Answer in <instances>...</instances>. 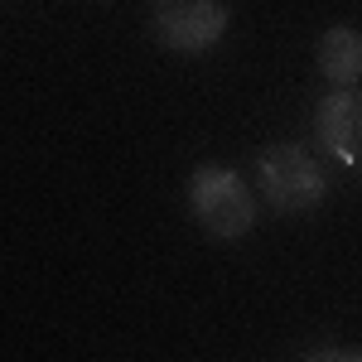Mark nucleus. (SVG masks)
I'll return each mask as SVG.
<instances>
[{
    "mask_svg": "<svg viewBox=\"0 0 362 362\" xmlns=\"http://www.w3.org/2000/svg\"><path fill=\"white\" fill-rule=\"evenodd\" d=\"M251 174H256L261 198L276 208L280 218H300L309 208H319L324 194H329V179H324L319 160L309 155L305 145H290V140L285 145H266L256 155Z\"/></svg>",
    "mask_w": 362,
    "mask_h": 362,
    "instance_id": "1",
    "label": "nucleus"
},
{
    "mask_svg": "<svg viewBox=\"0 0 362 362\" xmlns=\"http://www.w3.org/2000/svg\"><path fill=\"white\" fill-rule=\"evenodd\" d=\"M189 213L194 223L218 237V242H237L256 227V194L251 184L227 165H203L189 179Z\"/></svg>",
    "mask_w": 362,
    "mask_h": 362,
    "instance_id": "2",
    "label": "nucleus"
},
{
    "mask_svg": "<svg viewBox=\"0 0 362 362\" xmlns=\"http://www.w3.org/2000/svg\"><path fill=\"white\" fill-rule=\"evenodd\" d=\"M150 34L174 54H208L227 34L223 0H150Z\"/></svg>",
    "mask_w": 362,
    "mask_h": 362,
    "instance_id": "3",
    "label": "nucleus"
},
{
    "mask_svg": "<svg viewBox=\"0 0 362 362\" xmlns=\"http://www.w3.org/2000/svg\"><path fill=\"white\" fill-rule=\"evenodd\" d=\"M314 131H319V145L338 165L362 174V92L358 87H334L314 107Z\"/></svg>",
    "mask_w": 362,
    "mask_h": 362,
    "instance_id": "4",
    "label": "nucleus"
},
{
    "mask_svg": "<svg viewBox=\"0 0 362 362\" xmlns=\"http://www.w3.org/2000/svg\"><path fill=\"white\" fill-rule=\"evenodd\" d=\"M314 58H319V73H324L329 87H358V78H362V29L329 25Z\"/></svg>",
    "mask_w": 362,
    "mask_h": 362,
    "instance_id": "5",
    "label": "nucleus"
},
{
    "mask_svg": "<svg viewBox=\"0 0 362 362\" xmlns=\"http://www.w3.org/2000/svg\"><path fill=\"white\" fill-rule=\"evenodd\" d=\"M300 362H362V348H314V353H305Z\"/></svg>",
    "mask_w": 362,
    "mask_h": 362,
    "instance_id": "6",
    "label": "nucleus"
}]
</instances>
